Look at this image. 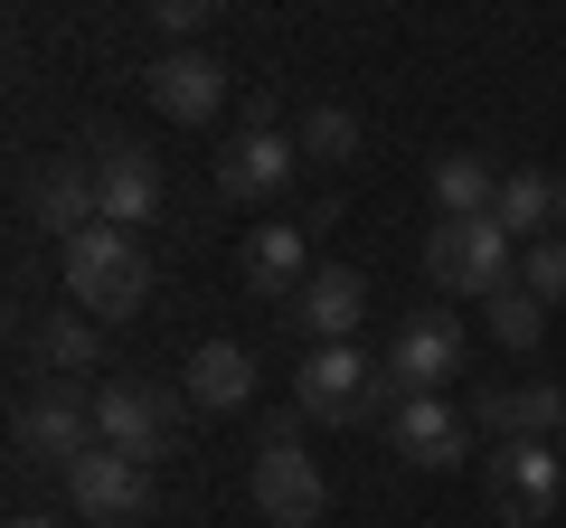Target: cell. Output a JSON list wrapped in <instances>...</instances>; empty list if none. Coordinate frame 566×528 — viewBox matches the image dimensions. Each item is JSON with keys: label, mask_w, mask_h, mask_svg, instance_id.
<instances>
[{"label": "cell", "mask_w": 566, "mask_h": 528, "mask_svg": "<svg viewBox=\"0 0 566 528\" xmlns=\"http://www.w3.org/2000/svg\"><path fill=\"white\" fill-rule=\"evenodd\" d=\"M57 264H66V303H85L95 321H133L151 303V255L133 226H85L57 245Z\"/></svg>", "instance_id": "6da1fadb"}, {"label": "cell", "mask_w": 566, "mask_h": 528, "mask_svg": "<svg viewBox=\"0 0 566 528\" xmlns=\"http://www.w3.org/2000/svg\"><path fill=\"white\" fill-rule=\"evenodd\" d=\"M293 406H303L312 425H368V415H397V387H387V368L359 359V340L349 349H303Z\"/></svg>", "instance_id": "7a4b0ae2"}, {"label": "cell", "mask_w": 566, "mask_h": 528, "mask_svg": "<svg viewBox=\"0 0 566 528\" xmlns=\"http://www.w3.org/2000/svg\"><path fill=\"white\" fill-rule=\"evenodd\" d=\"M424 274H434V293H453V303H491L501 284H520V274H510V226L501 218H434Z\"/></svg>", "instance_id": "3957f363"}, {"label": "cell", "mask_w": 566, "mask_h": 528, "mask_svg": "<svg viewBox=\"0 0 566 528\" xmlns=\"http://www.w3.org/2000/svg\"><path fill=\"white\" fill-rule=\"evenodd\" d=\"M255 509H264L274 528H312V519L331 509V482H322V463L303 453V434L283 425V415L264 425V444H255Z\"/></svg>", "instance_id": "277c9868"}, {"label": "cell", "mask_w": 566, "mask_h": 528, "mask_svg": "<svg viewBox=\"0 0 566 528\" xmlns=\"http://www.w3.org/2000/svg\"><path fill=\"white\" fill-rule=\"evenodd\" d=\"M170 434H180V397L151 378H104L95 387V444L133 453V463H161Z\"/></svg>", "instance_id": "5b68a950"}, {"label": "cell", "mask_w": 566, "mask_h": 528, "mask_svg": "<svg viewBox=\"0 0 566 528\" xmlns=\"http://www.w3.org/2000/svg\"><path fill=\"white\" fill-rule=\"evenodd\" d=\"M482 490L510 528H547L566 500V463H557V444H501V453H482Z\"/></svg>", "instance_id": "8992f818"}, {"label": "cell", "mask_w": 566, "mask_h": 528, "mask_svg": "<svg viewBox=\"0 0 566 528\" xmlns=\"http://www.w3.org/2000/svg\"><path fill=\"white\" fill-rule=\"evenodd\" d=\"M66 500H76V519H95V528H133L142 509H151V463L95 444L85 463H66Z\"/></svg>", "instance_id": "52a82bcc"}, {"label": "cell", "mask_w": 566, "mask_h": 528, "mask_svg": "<svg viewBox=\"0 0 566 528\" xmlns=\"http://www.w3.org/2000/svg\"><path fill=\"white\" fill-rule=\"evenodd\" d=\"M444 378H463V321L434 303L387 340V387L397 397H444Z\"/></svg>", "instance_id": "ba28073f"}, {"label": "cell", "mask_w": 566, "mask_h": 528, "mask_svg": "<svg viewBox=\"0 0 566 528\" xmlns=\"http://www.w3.org/2000/svg\"><path fill=\"white\" fill-rule=\"evenodd\" d=\"M142 95L161 123H218L227 114V66L208 47H161V57L142 66Z\"/></svg>", "instance_id": "9c48e42d"}, {"label": "cell", "mask_w": 566, "mask_h": 528, "mask_svg": "<svg viewBox=\"0 0 566 528\" xmlns=\"http://www.w3.org/2000/svg\"><path fill=\"white\" fill-rule=\"evenodd\" d=\"M85 170H95L104 226H142L151 208H161V161H151V151H133L123 133H95V142H85Z\"/></svg>", "instance_id": "30bf717a"}, {"label": "cell", "mask_w": 566, "mask_h": 528, "mask_svg": "<svg viewBox=\"0 0 566 528\" xmlns=\"http://www.w3.org/2000/svg\"><path fill=\"white\" fill-rule=\"evenodd\" d=\"M293 170H303V142L293 133H237V142L218 151V199L227 208H264L293 189Z\"/></svg>", "instance_id": "8fae6325"}, {"label": "cell", "mask_w": 566, "mask_h": 528, "mask_svg": "<svg viewBox=\"0 0 566 528\" xmlns=\"http://www.w3.org/2000/svg\"><path fill=\"white\" fill-rule=\"evenodd\" d=\"M95 453V397H76V387H48V397H29L20 406V463H85Z\"/></svg>", "instance_id": "7c38bea8"}, {"label": "cell", "mask_w": 566, "mask_h": 528, "mask_svg": "<svg viewBox=\"0 0 566 528\" xmlns=\"http://www.w3.org/2000/svg\"><path fill=\"white\" fill-rule=\"evenodd\" d=\"M387 444H397L416 472H453V463H472V415H453L444 397H397Z\"/></svg>", "instance_id": "4fadbf2b"}, {"label": "cell", "mask_w": 566, "mask_h": 528, "mask_svg": "<svg viewBox=\"0 0 566 528\" xmlns=\"http://www.w3.org/2000/svg\"><path fill=\"white\" fill-rule=\"evenodd\" d=\"M293 330H303L312 349H349L359 340V311H368V284H359V264H322L303 293H293Z\"/></svg>", "instance_id": "5bb4252c"}, {"label": "cell", "mask_w": 566, "mask_h": 528, "mask_svg": "<svg viewBox=\"0 0 566 528\" xmlns=\"http://www.w3.org/2000/svg\"><path fill=\"white\" fill-rule=\"evenodd\" d=\"M472 425H491L501 444H557V434H566V397H557L547 378L482 387V397H472Z\"/></svg>", "instance_id": "9a60e30c"}, {"label": "cell", "mask_w": 566, "mask_h": 528, "mask_svg": "<svg viewBox=\"0 0 566 528\" xmlns=\"http://www.w3.org/2000/svg\"><path fill=\"white\" fill-rule=\"evenodd\" d=\"M29 218H39V226H57V245H66V236H85V226H104L85 151H66V161H48L39 180H29Z\"/></svg>", "instance_id": "2e32d148"}, {"label": "cell", "mask_w": 566, "mask_h": 528, "mask_svg": "<svg viewBox=\"0 0 566 528\" xmlns=\"http://www.w3.org/2000/svg\"><path fill=\"white\" fill-rule=\"evenodd\" d=\"M491 218L510 226V245H547L566 226V180H557V170H510Z\"/></svg>", "instance_id": "e0dca14e"}, {"label": "cell", "mask_w": 566, "mask_h": 528, "mask_svg": "<svg viewBox=\"0 0 566 528\" xmlns=\"http://www.w3.org/2000/svg\"><path fill=\"white\" fill-rule=\"evenodd\" d=\"M180 378H189V406H208V415H237L245 397H255V359H245L237 340H199Z\"/></svg>", "instance_id": "ac0fdd59"}, {"label": "cell", "mask_w": 566, "mask_h": 528, "mask_svg": "<svg viewBox=\"0 0 566 528\" xmlns=\"http://www.w3.org/2000/svg\"><path fill=\"white\" fill-rule=\"evenodd\" d=\"M312 274H322V264H312L303 226H255V236H245V284H255V293H274V303H293V293H303Z\"/></svg>", "instance_id": "d6986e66"}, {"label": "cell", "mask_w": 566, "mask_h": 528, "mask_svg": "<svg viewBox=\"0 0 566 528\" xmlns=\"http://www.w3.org/2000/svg\"><path fill=\"white\" fill-rule=\"evenodd\" d=\"M501 208V170L482 151H444L434 161V218H491Z\"/></svg>", "instance_id": "ffe728a7"}, {"label": "cell", "mask_w": 566, "mask_h": 528, "mask_svg": "<svg viewBox=\"0 0 566 528\" xmlns=\"http://www.w3.org/2000/svg\"><path fill=\"white\" fill-rule=\"evenodd\" d=\"M29 349H39V368H48V378H85V368L104 359V321H95V311H48Z\"/></svg>", "instance_id": "44dd1931"}, {"label": "cell", "mask_w": 566, "mask_h": 528, "mask_svg": "<svg viewBox=\"0 0 566 528\" xmlns=\"http://www.w3.org/2000/svg\"><path fill=\"white\" fill-rule=\"evenodd\" d=\"M482 321H491V340H501L510 359H528V349L547 340V303H538L528 284H501V293L482 303Z\"/></svg>", "instance_id": "7402d4cb"}, {"label": "cell", "mask_w": 566, "mask_h": 528, "mask_svg": "<svg viewBox=\"0 0 566 528\" xmlns=\"http://www.w3.org/2000/svg\"><path fill=\"white\" fill-rule=\"evenodd\" d=\"M293 142H303V161H359V114L349 104H312Z\"/></svg>", "instance_id": "603a6c76"}, {"label": "cell", "mask_w": 566, "mask_h": 528, "mask_svg": "<svg viewBox=\"0 0 566 528\" xmlns=\"http://www.w3.org/2000/svg\"><path fill=\"white\" fill-rule=\"evenodd\" d=\"M520 284L538 293V303H566V236L528 245V255H520Z\"/></svg>", "instance_id": "cb8c5ba5"}, {"label": "cell", "mask_w": 566, "mask_h": 528, "mask_svg": "<svg viewBox=\"0 0 566 528\" xmlns=\"http://www.w3.org/2000/svg\"><path fill=\"white\" fill-rule=\"evenodd\" d=\"M151 29L161 39H208L218 29V0H151Z\"/></svg>", "instance_id": "d4e9b609"}, {"label": "cell", "mask_w": 566, "mask_h": 528, "mask_svg": "<svg viewBox=\"0 0 566 528\" xmlns=\"http://www.w3.org/2000/svg\"><path fill=\"white\" fill-rule=\"evenodd\" d=\"M10 528H57V519H39V509H20V519H10Z\"/></svg>", "instance_id": "484cf974"}, {"label": "cell", "mask_w": 566, "mask_h": 528, "mask_svg": "<svg viewBox=\"0 0 566 528\" xmlns=\"http://www.w3.org/2000/svg\"><path fill=\"white\" fill-rule=\"evenodd\" d=\"M557 463H566V434H557Z\"/></svg>", "instance_id": "4316f807"}]
</instances>
